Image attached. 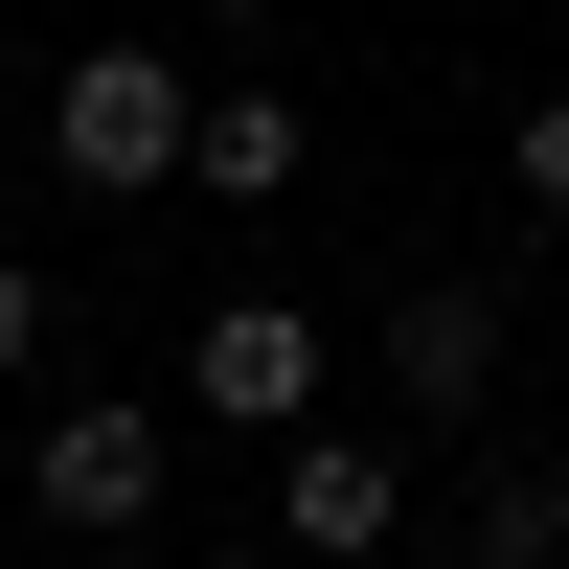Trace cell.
Instances as JSON below:
<instances>
[{
    "label": "cell",
    "mask_w": 569,
    "mask_h": 569,
    "mask_svg": "<svg viewBox=\"0 0 569 569\" xmlns=\"http://www.w3.org/2000/svg\"><path fill=\"white\" fill-rule=\"evenodd\" d=\"M46 160H69L91 206L182 182V160H206V69H182V46H114V23H91V46H69V91H46Z\"/></svg>",
    "instance_id": "obj_1"
},
{
    "label": "cell",
    "mask_w": 569,
    "mask_h": 569,
    "mask_svg": "<svg viewBox=\"0 0 569 569\" xmlns=\"http://www.w3.org/2000/svg\"><path fill=\"white\" fill-rule=\"evenodd\" d=\"M182 410H228V433H319V410H342L319 297H206V319H182Z\"/></svg>",
    "instance_id": "obj_2"
},
{
    "label": "cell",
    "mask_w": 569,
    "mask_h": 569,
    "mask_svg": "<svg viewBox=\"0 0 569 569\" xmlns=\"http://www.w3.org/2000/svg\"><path fill=\"white\" fill-rule=\"evenodd\" d=\"M23 501H46L69 547L160 525V410H114V388H91V410H46V433H23Z\"/></svg>",
    "instance_id": "obj_3"
},
{
    "label": "cell",
    "mask_w": 569,
    "mask_h": 569,
    "mask_svg": "<svg viewBox=\"0 0 569 569\" xmlns=\"http://www.w3.org/2000/svg\"><path fill=\"white\" fill-rule=\"evenodd\" d=\"M388 410H433V433L501 410V273H410L388 297Z\"/></svg>",
    "instance_id": "obj_4"
},
{
    "label": "cell",
    "mask_w": 569,
    "mask_h": 569,
    "mask_svg": "<svg viewBox=\"0 0 569 569\" xmlns=\"http://www.w3.org/2000/svg\"><path fill=\"white\" fill-rule=\"evenodd\" d=\"M273 525H297L319 569H365V547L410 525V456H388V433H342V410H319V433H273Z\"/></svg>",
    "instance_id": "obj_5"
},
{
    "label": "cell",
    "mask_w": 569,
    "mask_h": 569,
    "mask_svg": "<svg viewBox=\"0 0 569 569\" xmlns=\"http://www.w3.org/2000/svg\"><path fill=\"white\" fill-rule=\"evenodd\" d=\"M456 569H569V456H479L456 479Z\"/></svg>",
    "instance_id": "obj_6"
},
{
    "label": "cell",
    "mask_w": 569,
    "mask_h": 569,
    "mask_svg": "<svg viewBox=\"0 0 569 569\" xmlns=\"http://www.w3.org/2000/svg\"><path fill=\"white\" fill-rule=\"evenodd\" d=\"M297 160H319V114H297V91H206V160H182V182H206V206H273Z\"/></svg>",
    "instance_id": "obj_7"
},
{
    "label": "cell",
    "mask_w": 569,
    "mask_h": 569,
    "mask_svg": "<svg viewBox=\"0 0 569 569\" xmlns=\"http://www.w3.org/2000/svg\"><path fill=\"white\" fill-rule=\"evenodd\" d=\"M501 182H525V206L569 228V91H525V114H501Z\"/></svg>",
    "instance_id": "obj_8"
},
{
    "label": "cell",
    "mask_w": 569,
    "mask_h": 569,
    "mask_svg": "<svg viewBox=\"0 0 569 569\" xmlns=\"http://www.w3.org/2000/svg\"><path fill=\"white\" fill-rule=\"evenodd\" d=\"M23 365H46V273L0 251V388H23Z\"/></svg>",
    "instance_id": "obj_9"
}]
</instances>
